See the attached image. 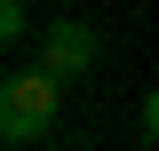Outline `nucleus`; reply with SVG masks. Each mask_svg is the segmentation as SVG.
Instances as JSON below:
<instances>
[{"instance_id":"obj_1","label":"nucleus","mask_w":159,"mask_h":151,"mask_svg":"<svg viewBox=\"0 0 159 151\" xmlns=\"http://www.w3.org/2000/svg\"><path fill=\"white\" fill-rule=\"evenodd\" d=\"M64 119V88L40 72H0V143H40Z\"/></svg>"},{"instance_id":"obj_2","label":"nucleus","mask_w":159,"mask_h":151,"mask_svg":"<svg viewBox=\"0 0 159 151\" xmlns=\"http://www.w3.org/2000/svg\"><path fill=\"white\" fill-rule=\"evenodd\" d=\"M96 56H103V40H96V24H48V32H40V64L32 72L40 80H56V88H72V80H88L96 72Z\"/></svg>"},{"instance_id":"obj_3","label":"nucleus","mask_w":159,"mask_h":151,"mask_svg":"<svg viewBox=\"0 0 159 151\" xmlns=\"http://www.w3.org/2000/svg\"><path fill=\"white\" fill-rule=\"evenodd\" d=\"M24 32H32V16H24L16 0H0V48H8V40H24Z\"/></svg>"}]
</instances>
